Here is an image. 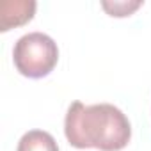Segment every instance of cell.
Returning a JSON list of instances; mask_svg holds the SVG:
<instances>
[{"mask_svg": "<svg viewBox=\"0 0 151 151\" xmlns=\"http://www.w3.org/2000/svg\"><path fill=\"white\" fill-rule=\"evenodd\" d=\"M64 133L68 142L78 149L119 151L130 142L132 126L128 117L110 103L73 101L64 119Z\"/></svg>", "mask_w": 151, "mask_h": 151, "instance_id": "6da1fadb", "label": "cell"}, {"mask_svg": "<svg viewBox=\"0 0 151 151\" xmlns=\"http://www.w3.org/2000/svg\"><path fill=\"white\" fill-rule=\"evenodd\" d=\"M142 6V0H133V2H126V0H123V2H101V7L110 14V16H130L135 9H139Z\"/></svg>", "mask_w": 151, "mask_h": 151, "instance_id": "5b68a950", "label": "cell"}, {"mask_svg": "<svg viewBox=\"0 0 151 151\" xmlns=\"http://www.w3.org/2000/svg\"><path fill=\"white\" fill-rule=\"evenodd\" d=\"M16 69L29 78H43L59 60L57 43L43 32H29L22 36L13 50Z\"/></svg>", "mask_w": 151, "mask_h": 151, "instance_id": "7a4b0ae2", "label": "cell"}, {"mask_svg": "<svg viewBox=\"0 0 151 151\" xmlns=\"http://www.w3.org/2000/svg\"><path fill=\"white\" fill-rule=\"evenodd\" d=\"M16 151H59V146L48 132L30 130L20 139Z\"/></svg>", "mask_w": 151, "mask_h": 151, "instance_id": "277c9868", "label": "cell"}, {"mask_svg": "<svg viewBox=\"0 0 151 151\" xmlns=\"http://www.w3.org/2000/svg\"><path fill=\"white\" fill-rule=\"evenodd\" d=\"M36 13L34 0H2L0 2V30L6 32L32 20Z\"/></svg>", "mask_w": 151, "mask_h": 151, "instance_id": "3957f363", "label": "cell"}]
</instances>
